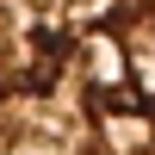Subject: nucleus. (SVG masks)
I'll list each match as a JSON object with an SVG mask.
<instances>
[{
  "mask_svg": "<svg viewBox=\"0 0 155 155\" xmlns=\"http://www.w3.org/2000/svg\"><path fill=\"white\" fill-rule=\"evenodd\" d=\"M0 155H155V0H0Z\"/></svg>",
  "mask_w": 155,
  "mask_h": 155,
  "instance_id": "nucleus-1",
  "label": "nucleus"
}]
</instances>
